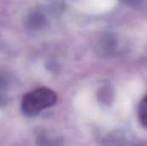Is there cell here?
<instances>
[{"label":"cell","instance_id":"3","mask_svg":"<svg viewBox=\"0 0 147 146\" xmlns=\"http://www.w3.org/2000/svg\"><path fill=\"white\" fill-rule=\"evenodd\" d=\"M138 117L141 125L147 128V95L143 97L139 104Z\"/></svg>","mask_w":147,"mask_h":146},{"label":"cell","instance_id":"4","mask_svg":"<svg viewBox=\"0 0 147 146\" xmlns=\"http://www.w3.org/2000/svg\"><path fill=\"white\" fill-rule=\"evenodd\" d=\"M37 146H56V141L51 140L46 135L41 134L37 139Z\"/></svg>","mask_w":147,"mask_h":146},{"label":"cell","instance_id":"1","mask_svg":"<svg viewBox=\"0 0 147 146\" xmlns=\"http://www.w3.org/2000/svg\"><path fill=\"white\" fill-rule=\"evenodd\" d=\"M56 102L57 96L52 89L40 88L27 94L23 97L22 112L27 116H34L43 109L53 106Z\"/></svg>","mask_w":147,"mask_h":146},{"label":"cell","instance_id":"2","mask_svg":"<svg viewBox=\"0 0 147 146\" xmlns=\"http://www.w3.org/2000/svg\"><path fill=\"white\" fill-rule=\"evenodd\" d=\"M24 24L30 30H39L47 25V17L40 10L33 9L27 14Z\"/></svg>","mask_w":147,"mask_h":146},{"label":"cell","instance_id":"5","mask_svg":"<svg viewBox=\"0 0 147 146\" xmlns=\"http://www.w3.org/2000/svg\"><path fill=\"white\" fill-rule=\"evenodd\" d=\"M9 77L4 72H0V91L4 90L9 84Z\"/></svg>","mask_w":147,"mask_h":146},{"label":"cell","instance_id":"6","mask_svg":"<svg viewBox=\"0 0 147 146\" xmlns=\"http://www.w3.org/2000/svg\"><path fill=\"white\" fill-rule=\"evenodd\" d=\"M123 1L126 2V3H128V4H133V5H134L135 3H139L140 0H123Z\"/></svg>","mask_w":147,"mask_h":146}]
</instances>
